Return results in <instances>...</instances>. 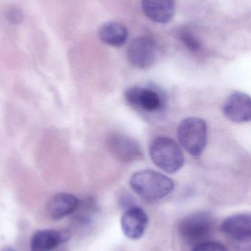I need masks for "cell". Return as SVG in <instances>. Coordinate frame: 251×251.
Segmentation results:
<instances>
[{"label":"cell","instance_id":"5bb4252c","mask_svg":"<svg viewBox=\"0 0 251 251\" xmlns=\"http://www.w3.org/2000/svg\"><path fill=\"white\" fill-rule=\"evenodd\" d=\"M222 230L231 240L251 235V215L240 214L227 218L223 224Z\"/></svg>","mask_w":251,"mask_h":251},{"label":"cell","instance_id":"ac0fdd59","mask_svg":"<svg viewBox=\"0 0 251 251\" xmlns=\"http://www.w3.org/2000/svg\"><path fill=\"white\" fill-rule=\"evenodd\" d=\"M16 251L14 250V249H12V248L10 247H5L4 248V249H2V251Z\"/></svg>","mask_w":251,"mask_h":251},{"label":"cell","instance_id":"6da1fadb","mask_svg":"<svg viewBox=\"0 0 251 251\" xmlns=\"http://www.w3.org/2000/svg\"><path fill=\"white\" fill-rule=\"evenodd\" d=\"M131 188L146 201L161 200L172 193L174 182L170 178L153 170L135 173L130 181Z\"/></svg>","mask_w":251,"mask_h":251},{"label":"cell","instance_id":"7a4b0ae2","mask_svg":"<svg viewBox=\"0 0 251 251\" xmlns=\"http://www.w3.org/2000/svg\"><path fill=\"white\" fill-rule=\"evenodd\" d=\"M150 156L156 166L169 174L179 171L185 161L179 146L172 139L164 136L157 137L152 141Z\"/></svg>","mask_w":251,"mask_h":251},{"label":"cell","instance_id":"7c38bea8","mask_svg":"<svg viewBox=\"0 0 251 251\" xmlns=\"http://www.w3.org/2000/svg\"><path fill=\"white\" fill-rule=\"evenodd\" d=\"M141 7L150 20L156 23H167L175 14V0H141Z\"/></svg>","mask_w":251,"mask_h":251},{"label":"cell","instance_id":"277c9868","mask_svg":"<svg viewBox=\"0 0 251 251\" xmlns=\"http://www.w3.org/2000/svg\"><path fill=\"white\" fill-rule=\"evenodd\" d=\"M214 226L213 218L209 212H197L185 217L180 223L178 231L184 241L196 246L207 242Z\"/></svg>","mask_w":251,"mask_h":251},{"label":"cell","instance_id":"8fae6325","mask_svg":"<svg viewBox=\"0 0 251 251\" xmlns=\"http://www.w3.org/2000/svg\"><path fill=\"white\" fill-rule=\"evenodd\" d=\"M67 231L56 229H44L36 231L30 241V251H53L67 241Z\"/></svg>","mask_w":251,"mask_h":251},{"label":"cell","instance_id":"5b68a950","mask_svg":"<svg viewBox=\"0 0 251 251\" xmlns=\"http://www.w3.org/2000/svg\"><path fill=\"white\" fill-rule=\"evenodd\" d=\"M125 99L134 108L147 113L162 111L165 105L163 94L152 88L131 87L125 91Z\"/></svg>","mask_w":251,"mask_h":251},{"label":"cell","instance_id":"30bf717a","mask_svg":"<svg viewBox=\"0 0 251 251\" xmlns=\"http://www.w3.org/2000/svg\"><path fill=\"white\" fill-rule=\"evenodd\" d=\"M81 201L70 193H57L47 202V212L50 218L55 221L63 219L79 209Z\"/></svg>","mask_w":251,"mask_h":251},{"label":"cell","instance_id":"2e32d148","mask_svg":"<svg viewBox=\"0 0 251 251\" xmlns=\"http://www.w3.org/2000/svg\"><path fill=\"white\" fill-rule=\"evenodd\" d=\"M231 240L230 251H251V235Z\"/></svg>","mask_w":251,"mask_h":251},{"label":"cell","instance_id":"4fadbf2b","mask_svg":"<svg viewBox=\"0 0 251 251\" xmlns=\"http://www.w3.org/2000/svg\"><path fill=\"white\" fill-rule=\"evenodd\" d=\"M102 42L114 47H121L126 43L128 31L120 22H109L103 24L98 32Z\"/></svg>","mask_w":251,"mask_h":251},{"label":"cell","instance_id":"e0dca14e","mask_svg":"<svg viewBox=\"0 0 251 251\" xmlns=\"http://www.w3.org/2000/svg\"><path fill=\"white\" fill-rule=\"evenodd\" d=\"M193 251H228L223 245L216 242H205L195 246Z\"/></svg>","mask_w":251,"mask_h":251},{"label":"cell","instance_id":"52a82bcc","mask_svg":"<svg viewBox=\"0 0 251 251\" xmlns=\"http://www.w3.org/2000/svg\"><path fill=\"white\" fill-rule=\"evenodd\" d=\"M106 141L111 153L121 162H135L142 158L141 146L134 139L125 134L111 133Z\"/></svg>","mask_w":251,"mask_h":251},{"label":"cell","instance_id":"ba28073f","mask_svg":"<svg viewBox=\"0 0 251 251\" xmlns=\"http://www.w3.org/2000/svg\"><path fill=\"white\" fill-rule=\"evenodd\" d=\"M148 224V216L141 208L129 206L121 218L123 234L131 240H138L144 235Z\"/></svg>","mask_w":251,"mask_h":251},{"label":"cell","instance_id":"3957f363","mask_svg":"<svg viewBox=\"0 0 251 251\" xmlns=\"http://www.w3.org/2000/svg\"><path fill=\"white\" fill-rule=\"evenodd\" d=\"M177 135L181 146L191 156L198 157L207 144V125L200 118H187L178 125Z\"/></svg>","mask_w":251,"mask_h":251},{"label":"cell","instance_id":"8992f818","mask_svg":"<svg viewBox=\"0 0 251 251\" xmlns=\"http://www.w3.org/2000/svg\"><path fill=\"white\" fill-rule=\"evenodd\" d=\"M128 61L134 67L147 69L157 60L159 47L154 38L150 36L139 37L130 44L127 51Z\"/></svg>","mask_w":251,"mask_h":251},{"label":"cell","instance_id":"9a60e30c","mask_svg":"<svg viewBox=\"0 0 251 251\" xmlns=\"http://www.w3.org/2000/svg\"><path fill=\"white\" fill-rule=\"evenodd\" d=\"M178 36L181 43L193 52H197L202 48V43L198 37L189 29H180Z\"/></svg>","mask_w":251,"mask_h":251},{"label":"cell","instance_id":"9c48e42d","mask_svg":"<svg viewBox=\"0 0 251 251\" xmlns=\"http://www.w3.org/2000/svg\"><path fill=\"white\" fill-rule=\"evenodd\" d=\"M223 113L231 122H251V97L244 93H233L224 104Z\"/></svg>","mask_w":251,"mask_h":251}]
</instances>
